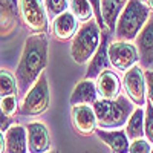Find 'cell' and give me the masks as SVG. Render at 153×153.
<instances>
[{
	"label": "cell",
	"instance_id": "484cf974",
	"mask_svg": "<svg viewBox=\"0 0 153 153\" xmlns=\"http://www.w3.org/2000/svg\"><path fill=\"white\" fill-rule=\"evenodd\" d=\"M152 152V144L144 138L133 139L129 146V153H150Z\"/></svg>",
	"mask_w": 153,
	"mask_h": 153
},
{
	"label": "cell",
	"instance_id": "7a4b0ae2",
	"mask_svg": "<svg viewBox=\"0 0 153 153\" xmlns=\"http://www.w3.org/2000/svg\"><path fill=\"white\" fill-rule=\"evenodd\" d=\"M92 107L97 117V126L104 130L121 129L133 112V104L123 95H118L115 100H97Z\"/></svg>",
	"mask_w": 153,
	"mask_h": 153
},
{
	"label": "cell",
	"instance_id": "3957f363",
	"mask_svg": "<svg viewBox=\"0 0 153 153\" xmlns=\"http://www.w3.org/2000/svg\"><path fill=\"white\" fill-rule=\"evenodd\" d=\"M150 16L149 6L143 0H127V3L121 9L115 25V37L117 40L132 42L138 37L147 19Z\"/></svg>",
	"mask_w": 153,
	"mask_h": 153
},
{
	"label": "cell",
	"instance_id": "d6a6232c",
	"mask_svg": "<svg viewBox=\"0 0 153 153\" xmlns=\"http://www.w3.org/2000/svg\"><path fill=\"white\" fill-rule=\"evenodd\" d=\"M150 153H153V150H152V152H150Z\"/></svg>",
	"mask_w": 153,
	"mask_h": 153
},
{
	"label": "cell",
	"instance_id": "7402d4cb",
	"mask_svg": "<svg viewBox=\"0 0 153 153\" xmlns=\"http://www.w3.org/2000/svg\"><path fill=\"white\" fill-rule=\"evenodd\" d=\"M69 6H71V12L76 17L78 22L92 20L94 9L89 3V0H69Z\"/></svg>",
	"mask_w": 153,
	"mask_h": 153
},
{
	"label": "cell",
	"instance_id": "8992f818",
	"mask_svg": "<svg viewBox=\"0 0 153 153\" xmlns=\"http://www.w3.org/2000/svg\"><path fill=\"white\" fill-rule=\"evenodd\" d=\"M107 57L110 65L115 69L124 72L133 68L139 60L136 46H133L130 42H123V40H117L107 46Z\"/></svg>",
	"mask_w": 153,
	"mask_h": 153
},
{
	"label": "cell",
	"instance_id": "277c9868",
	"mask_svg": "<svg viewBox=\"0 0 153 153\" xmlns=\"http://www.w3.org/2000/svg\"><path fill=\"white\" fill-rule=\"evenodd\" d=\"M101 28L95 20H87L72 37L71 55L76 65H86L100 46Z\"/></svg>",
	"mask_w": 153,
	"mask_h": 153
},
{
	"label": "cell",
	"instance_id": "6da1fadb",
	"mask_svg": "<svg viewBox=\"0 0 153 153\" xmlns=\"http://www.w3.org/2000/svg\"><path fill=\"white\" fill-rule=\"evenodd\" d=\"M48 65V38L45 32H35L25 42L22 57L16 71L19 94L25 95L37 81Z\"/></svg>",
	"mask_w": 153,
	"mask_h": 153
},
{
	"label": "cell",
	"instance_id": "9a60e30c",
	"mask_svg": "<svg viewBox=\"0 0 153 153\" xmlns=\"http://www.w3.org/2000/svg\"><path fill=\"white\" fill-rule=\"evenodd\" d=\"M97 92L101 95V98L107 100H115L120 95L121 91V81L118 78V75L106 69L97 76Z\"/></svg>",
	"mask_w": 153,
	"mask_h": 153
},
{
	"label": "cell",
	"instance_id": "2e32d148",
	"mask_svg": "<svg viewBox=\"0 0 153 153\" xmlns=\"http://www.w3.org/2000/svg\"><path fill=\"white\" fill-rule=\"evenodd\" d=\"M6 153H28L26 127L12 124L5 133Z\"/></svg>",
	"mask_w": 153,
	"mask_h": 153
},
{
	"label": "cell",
	"instance_id": "cb8c5ba5",
	"mask_svg": "<svg viewBox=\"0 0 153 153\" xmlns=\"http://www.w3.org/2000/svg\"><path fill=\"white\" fill-rule=\"evenodd\" d=\"M144 136L150 144H153V104L150 101L144 110Z\"/></svg>",
	"mask_w": 153,
	"mask_h": 153
},
{
	"label": "cell",
	"instance_id": "ba28073f",
	"mask_svg": "<svg viewBox=\"0 0 153 153\" xmlns=\"http://www.w3.org/2000/svg\"><path fill=\"white\" fill-rule=\"evenodd\" d=\"M123 84L133 104H136L138 107L146 104V78L141 68L136 65L130 68L124 75Z\"/></svg>",
	"mask_w": 153,
	"mask_h": 153
},
{
	"label": "cell",
	"instance_id": "83f0119b",
	"mask_svg": "<svg viewBox=\"0 0 153 153\" xmlns=\"http://www.w3.org/2000/svg\"><path fill=\"white\" fill-rule=\"evenodd\" d=\"M144 78H146V89L149 101L153 104V71H144Z\"/></svg>",
	"mask_w": 153,
	"mask_h": 153
},
{
	"label": "cell",
	"instance_id": "d4e9b609",
	"mask_svg": "<svg viewBox=\"0 0 153 153\" xmlns=\"http://www.w3.org/2000/svg\"><path fill=\"white\" fill-rule=\"evenodd\" d=\"M0 109L3 110L5 115L8 117H14V115L19 112V100L17 95H9L0 100Z\"/></svg>",
	"mask_w": 153,
	"mask_h": 153
},
{
	"label": "cell",
	"instance_id": "9c48e42d",
	"mask_svg": "<svg viewBox=\"0 0 153 153\" xmlns=\"http://www.w3.org/2000/svg\"><path fill=\"white\" fill-rule=\"evenodd\" d=\"M72 126L83 136L92 135L97 129V117L91 104L72 106Z\"/></svg>",
	"mask_w": 153,
	"mask_h": 153
},
{
	"label": "cell",
	"instance_id": "8fae6325",
	"mask_svg": "<svg viewBox=\"0 0 153 153\" xmlns=\"http://www.w3.org/2000/svg\"><path fill=\"white\" fill-rule=\"evenodd\" d=\"M136 46L141 65L146 68L150 66L153 63V14L149 16L146 25L139 31L136 37Z\"/></svg>",
	"mask_w": 153,
	"mask_h": 153
},
{
	"label": "cell",
	"instance_id": "e0dca14e",
	"mask_svg": "<svg viewBox=\"0 0 153 153\" xmlns=\"http://www.w3.org/2000/svg\"><path fill=\"white\" fill-rule=\"evenodd\" d=\"M19 0H0V34H9L19 20Z\"/></svg>",
	"mask_w": 153,
	"mask_h": 153
},
{
	"label": "cell",
	"instance_id": "5b68a950",
	"mask_svg": "<svg viewBox=\"0 0 153 153\" xmlns=\"http://www.w3.org/2000/svg\"><path fill=\"white\" fill-rule=\"evenodd\" d=\"M49 103H51L49 84H48L46 74L42 72L37 81L23 95V101L19 109V113L25 115V117H38V115H42L48 110Z\"/></svg>",
	"mask_w": 153,
	"mask_h": 153
},
{
	"label": "cell",
	"instance_id": "1f68e13d",
	"mask_svg": "<svg viewBox=\"0 0 153 153\" xmlns=\"http://www.w3.org/2000/svg\"><path fill=\"white\" fill-rule=\"evenodd\" d=\"M48 153H58V152H57V150H49Z\"/></svg>",
	"mask_w": 153,
	"mask_h": 153
},
{
	"label": "cell",
	"instance_id": "4fadbf2b",
	"mask_svg": "<svg viewBox=\"0 0 153 153\" xmlns=\"http://www.w3.org/2000/svg\"><path fill=\"white\" fill-rule=\"evenodd\" d=\"M52 31H54L55 38H58V40L61 42L71 40L78 31V20L71 11H65L54 19Z\"/></svg>",
	"mask_w": 153,
	"mask_h": 153
},
{
	"label": "cell",
	"instance_id": "30bf717a",
	"mask_svg": "<svg viewBox=\"0 0 153 153\" xmlns=\"http://www.w3.org/2000/svg\"><path fill=\"white\" fill-rule=\"evenodd\" d=\"M28 153H48L51 150V138L43 123H29L26 127Z\"/></svg>",
	"mask_w": 153,
	"mask_h": 153
},
{
	"label": "cell",
	"instance_id": "d6986e66",
	"mask_svg": "<svg viewBox=\"0 0 153 153\" xmlns=\"http://www.w3.org/2000/svg\"><path fill=\"white\" fill-rule=\"evenodd\" d=\"M124 2L121 0H101V14L107 29H113L117 25V19L120 16L121 9L124 8Z\"/></svg>",
	"mask_w": 153,
	"mask_h": 153
},
{
	"label": "cell",
	"instance_id": "ac0fdd59",
	"mask_svg": "<svg viewBox=\"0 0 153 153\" xmlns=\"http://www.w3.org/2000/svg\"><path fill=\"white\" fill-rule=\"evenodd\" d=\"M97 97H98L97 84L92 80L84 78L72 91L69 103H71V106H76V104H91L92 106L97 101Z\"/></svg>",
	"mask_w": 153,
	"mask_h": 153
},
{
	"label": "cell",
	"instance_id": "f1b7e54d",
	"mask_svg": "<svg viewBox=\"0 0 153 153\" xmlns=\"http://www.w3.org/2000/svg\"><path fill=\"white\" fill-rule=\"evenodd\" d=\"M12 123H14L12 117H8V115H5L3 110L0 109V130H2V132H6L9 127L12 126Z\"/></svg>",
	"mask_w": 153,
	"mask_h": 153
},
{
	"label": "cell",
	"instance_id": "836d02e7",
	"mask_svg": "<svg viewBox=\"0 0 153 153\" xmlns=\"http://www.w3.org/2000/svg\"><path fill=\"white\" fill-rule=\"evenodd\" d=\"M143 2H146V0H143Z\"/></svg>",
	"mask_w": 153,
	"mask_h": 153
},
{
	"label": "cell",
	"instance_id": "52a82bcc",
	"mask_svg": "<svg viewBox=\"0 0 153 153\" xmlns=\"http://www.w3.org/2000/svg\"><path fill=\"white\" fill-rule=\"evenodd\" d=\"M20 16L25 26L34 32H46L48 17L42 0H19Z\"/></svg>",
	"mask_w": 153,
	"mask_h": 153
},
{
	"label": "cell",
	"instance_id": "4dcf8cb0",
	"mask_svg": "<svg viewBox=\"0 0 153 153\" xmlns=\"http://www.w3.org/2000/svg\"><path fill=\"white\" fill-rule=\"evenodd\" d=\"M146 2H147L149 9H150V11H153V0H146Z\"/></svg>",
	"mask_w": 153,
	"mask_h": 153
},
{
	"label": "cell",
	"instance_id": "7c38bea8",
	"mask_svg": "<svg viewBox=\"0 0 153 153\" xmlns=\"http://www.w3.org/2000/svg\"><path fill=\"white\" fill-rule=\"evenodd\" d=\"M101 141H103L113 153H129L130 139L127 138L126 130L121 129H113V130H104V129H95L94 132Z\"/></svg>",
	"mask_w": 153,
	"mask_h": 153
},
{
	"label": "cell",
	"instance_id": "f546056e",
	"mask_svg": "<svg viewBox=\"0 0 153 153\" xmlns=\"http://www.w3.org/2000/svg\"><path fill=\"white\" fill-rule=\"evenodd\" d=\"M5 152H6V143H5L3 132L0 130V153H5Z\"/></svg>",
	"mask_w": 153,
	"mask_h": 153
},
{
	"label": "cell",
	"instance_id": "603a6c76",
	"mask_svg": "<svg viewBox=\"0 0 153 153\" xmlns=\"http://www.w3.org/2000/svg\"><path fill=\"white\" fill-rule=\"evenodd\" d=\"M69 0H45V9L51 19H55L61 12L68 11Z\"/></svg>",
	"mask_w": 153,
	"mask_h": 153
},
{
	"label": "cell",
	"instance_id": "ffe728a7",
	"mask_svg": "<svg viewBox=\"0 0 153 153\" xmlns=\"http://www.w3.org/2000/svg\"><path fill=\"white\" fill-rule=\"evenodd\" d=\"M126 135L129 139H139L144 136V110L141 107L133 109L132 115L127 120Z\"/></svg>",
	"mask_w": 153,
	"mask_h": 153
},
{
	"label": "cell",
	"instance_id": "4316f807",
	"mask_svg": "<svg viewBox=\"0 0 153 153\" xmlns=\"http://www.w3.org/2000/svg\"><path fill=\"white\" fill-rule=\"evenodd\" d=\"M89 3H91V6L94 9V16L97 19L98 26L103 31L106 28V25H104V20H103V14H101V0H89Z\"/></svg>",
	"mask_w": 153,
	"mask_h": 153
},
{
	"label": "cell",
	"instance_id": "5bb4252c",
	"mask_svg": "<svg viewBox=\"0 0 153 153\" xmlns=\"http://www.w3.org/2000/svg\"><path fill=\"white\" fill-rule=\"evenodd\" d=\"M109 57H107V34H101V40H100V46L95 51V54L92 55V58L89 60V66L86 71V78L87 80H94L97 76L107 69L109 66Z\"/></svg>",
	"mask_w": 153,
	"mask_h": 153
},
{
	"label": "cell",
	"instance_id": "44dd1931",
	"mask_svg": "<svg viewBox=\"0 0 153 153\" xmlns=\"http://www.w3.org/2000/svg\"><path fill=\"white\" fill-rule=\"evenodd\" d=\"M17 94H19V87H17L16 75H12L6 69H0V100Z\"/></svg>",
	"mask_w": 153,
	"mask_h": 153
}]
</instances>
